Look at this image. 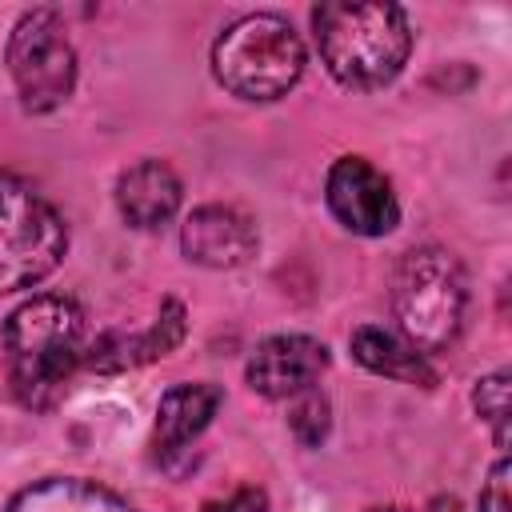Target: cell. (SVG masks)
Segmentation results:
<instances>
[{"instance_id":"cell-7","label":"cell","mask_w":512,"mask_h":512,"mask_svg":"<svg viewBox=\"0 0 512 512\" xmlns=\"http://www.w3.org/2000/svg\"><path fill=\"white\" fill-rule=\"evenodd\" d=\"M328 212L356 236H384L400 224V200L392 180L364 156H340L324 180Z\"/></svg>"},{"instance_id":"cell-13","label":"cell","mask_w":512,"mask_h":512,"mask_svg":"<svg viewBox=\"0 0 512 512\" xmlns=\"http://www.w3.org/2000/svg\"><path fill=\"white\" fill-rule=\"evenodd\" d=\"M4 512H136L120 492L84 476H44L16 492Z\"/></svg>"},{"instance_id":"cell-15","label":"cell","mask_w":512,"mask_h":512,"mask_svg":"<svg viewBox=\"0 0 512 512\" xmlns=\"http://www.w3.org/2000/svg\"><path fill=\"white\" fill-rule=\"evenodd\" d=\"M508 380H512L508 368H496V372L480 376L476 388H472V408H476V416L492 428L500 452H504V444H508Z\"/></svg>"},{"instance_id":"cell-1","label":"cell","mask_w":512,"mask_h":512,"mask_svg":"<svg viewBox=\"0 0 512 512\" xmlns=\"http://www.w3.org/2000/svg\"><path fill=\"white\" fill-rule=\"evenodd\" d=\"M84 312L72 296L40 292L4 320L8 384L24 408H52L88 356Z\"/></svg>"},{"instance_id":"cell-4","label":"cell","mask_w":512,"mask_h":512,"mask_svg":"<svg viewBox=\"0 0 512 512\" xmlns=\"http://www.w3.org/2000/svg\"><path fill=\"white\" fill-rule=\"evenodd\" d=\"M304 40L276 12L232 20L212 44V76L240 100H280L304 76Z\"/></svg>"},{"instance_id":"cell-19","label":"cell","mask_w":512,"mask_h":512,"mask_svg":"<svg viewBox=\"0 0 512 512\" xmlns=\"http://www.w3.org/2000/svg\"><path fill=\"white\" fill-rule=\"evenodd\" d=\"M428 512H460V504H456V496H436L428 504Z\"/></svg>"},{"instance_id":"cell-5","label":"cell","mask_w":512,"mask_h":512,"mask_svg":"<svg viewBox=\"0 0 512 512\" xmlns=\"http://www.w3.org/2000/svg\"><path fill=\"white\" fill-rule=\"evenodd\" d=\"M68 252V224L24 176L0 172V296L24 292L56 272Z\"/></svg>"},{"instance_id":"cell-10","label":"cell","mask_w":512,"mask_h":512,"mask_svg":"<svg viewBox=\"0 0 512 512\" xmlns=\"http://www.w3.org/2000/svg\"><path fill=\"white\" fill-rule=\"evenodd\" d=\"M180 176L164 160H140L116 180V208L132 228H160L180 208Z\"/></svg>"},{"instance_id":"cell-20","label":"cell","mask_w":512,"mask_h":512,"mask_svg":"<svg viewBox=\"0 0 512 512\" xmlns=\"http://www.w3.org/2000/svg\"><path fill=\"white\" fill-rule=\"evenodd\" d=\"M368 512H408V508H396V504H388V508H368Z\"/></svg>"},{"instance_id":"cell-11","label":"cell","mask_w":512,"mask_h":512,"mask_svg":"<svg viewBox=\"0 0 512 512\" xmlns=\"http://www.w3.org/2000/svg\"><path fill=\"white\" fill-rule=\"evenodd\" d=\"M184 340V304L180 300H164L156 320L140 332V336H100L92 348H88V364L96 372H124V368H136V364H148V360H160L168 356L176 344Z\"/></svg>"},{"instance_id":"cell-12","label":"cell","mask_w":512,"mask_h":512,"mask_svg":"<svg viewBox=\"0 0 512 512\" xmlns=\"http://www.w3.org/2000/svg\"><path fill=\"white\" fill-rule=\"evenodd\" d=\"M220 404H224V392H220V384H208V380L168 388L156 404V444H160V452H184L212 424Z\"/></svg>"},{"instance_id":"cell-9","label":"cell","mask_w":512,"mask_h":512,"mask_svg":"<svg viewBox=\"0 0 512 512\" xmlns=\"http://www.w3.org/2000/svg\"><path fill=\"white\" fill-rule=\"evenodd\" d=\"M260 232L232 204H204L180 224V248L200 268H240L256 256Z\"/></svg>"},{"instance_id":"cell-6","label":"cell","mask_w":512,"mask_h":512,"mask_svg":"<svg viewBox=\"0 0 512 512\" xmlns=\"http://www.w3.org/2000/svg\"><path fill=\"white\" fill-rule=\"evenodd\" d=\"M8 72L24 112H56L76 88V48L56 8H32L8 36Z\"/></svg>"},{"instance_id":"cell-14","label":"cell","mask_w":512,"mask_h":512,"mask_svg":"<svg viewBox=\"0 0 512 512\" xmlns=\"http://www.w3.org/2000/svg\"><path fill=\"white\" fill-rule=\"evenodd\" d=\"M348 344H352V356L368 372H376V376L420 384V388H432L436 384V372H432L428 356H420L404 336H396V332H388L380 324H360Z\"/></svg>"},{"instance_id":"cell-17","label":"cell","mask_w":512,"mask_h":512,"mask_svg":"<svg viewBox=\"0 0 512 512\" xmlns=\"http://www.w3.org/2000/svg\"><path fill=\"white\" fill-rule=\"evenodd\" d=\"M512 500H508V460L500 456L480 488V512H508Z\"/></svg>"},{"instance_id":"cell-3","label":"cell","mask_w":512,"mask_h":512,"mask_svg":"<svg viewBox=\"0 0 512 512\" xmlns=\"http://www.w3.org/2000/svg\"><path fill=\"white\" fill-rule=\"evenodd\" d=\"M392 312L400 320V336L420 356L448 352L460 340L468 312V280L460 260L436 244L404 252L392 276Z\"/></svg>"},{"instance_id":"cell-2","label":"cell","mask_w":512,"mask_h":512,"mask_svg":"<svg viewBox=\"0 0 512 512\" xmlns=\"http://www.w3.org/2000/svg\"><path fill=\"white\" fill-rule=\"evenodd\" d=\"M312 32L336 84L372 92L400 76L412 52V28L400 4L328 0L312 8Z\"/></svg>"},{"instance_id":"cell-16","label":"cell","mask_w":512,"mask_h":512,"mask_svg":"<svg viewBox=\"0 0 512 512\" xmlns=\"http://www.w3.org/2000/svg\"><path fill=\"white\" fill-rule=\"evenodd\" d=\"M328 424H332V416H328V396L316 392V384L292 396L288 428H292V436H296L304 448H320L324 436H328Z\"/></svg>"},{"instance_id":"cell-8","label":"cell","mask_w":512,"mask_h":512,"mask_svg":"<svg viewBox=\"0 0 512 512\" xmlns=\"http://www.w3.org/2000/svg\"><path fill=\"white\" fill-rule=\"evenodd\" d=\"M328 368V348L304 332H280L256 344L248 356V388L268 400H292L296 392L312 388L316 376Z\"/></svg>"},{"instance_id":"cell-18","label":"cell","mask_w":512,"mask_h":512,"mask_svg":"<svg viewBox=\"0 0 512 512\" xmlns=\"http://www.w3.org/2000/svg\"><path fill=\"white\" fill-rule=\"evenodd\" d=\"M204 512H268V496L260 488H236L228 500H208Z\"/></svg>"}]
</instances>
